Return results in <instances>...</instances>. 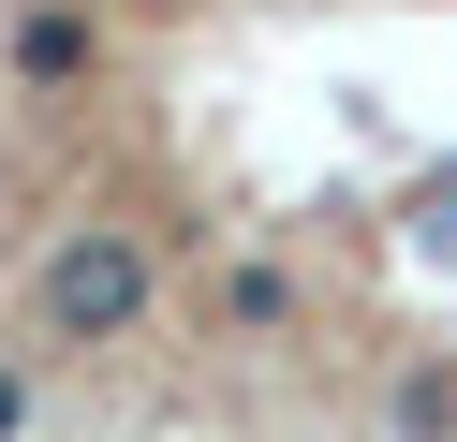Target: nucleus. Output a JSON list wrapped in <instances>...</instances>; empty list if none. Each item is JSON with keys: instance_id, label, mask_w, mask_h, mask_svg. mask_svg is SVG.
Listing matches in <instances>:
<instances>
[{"instance_id": "1", "label": "nucleus", "mask_w": 457, "mask_h": 442, "mask_svg": "<svg viewBox=\"0 0 457 442\" xmlns=\"http://www.w3.org/2000/svg\"><path fill=\"white\" fill-rule=\"evenodd\" d=\"M133 310H148V251H133L119 221H104V236H74V251L45 265V324H60V339H119Z\"/></svg>"}]
</instances>
